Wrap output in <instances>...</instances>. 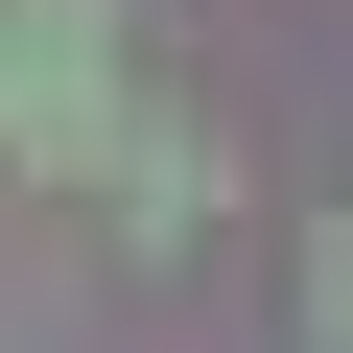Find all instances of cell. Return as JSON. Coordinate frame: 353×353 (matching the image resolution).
<instances>
[{"mask_svg": "<svg viewBox=\"0 0 353 353\" xmlns=\"http://www.w3.org/2000/svg\"><path fill=\"white\" fill-rule=\"evenodd\" d=\"M0 141H24V165L118 141V24H94V0H24V24H0Z\"/></svg>", "mask_w": 353, "mask_h": 353, "instance_id": "1", "label": "cell"}, {"mask_svg": "<svg viewBox=\"0 0 353 353\" xmlns=\"http://www.w3.org/2000/svg\"><path fill=\"white\" fill-rule=\"evenodd\" d=\"M283 330H306V353H353V212H306V259H283Z\"/></svg>", "mask_w": 353, "mask_h": 353, "instance_id": "2", "label": "cell"}]
</instances>
